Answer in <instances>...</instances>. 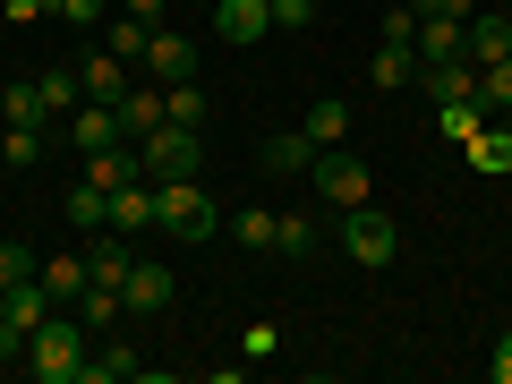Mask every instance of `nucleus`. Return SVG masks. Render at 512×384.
<instances>
[{
    "label": "nucleus",
    "mask_w": 512,
    "mask_h": 384,
    "mask_svg": "<svg viewBox=\"0 0 512 384\" xmlns=\"http://www.w3.org/2000/svg\"><path fill=\"white\" fill-rule=\"evenodd\" d=\"M137 163H146V180H197V128H154V137H137Z\"/></svg>",
    "instance_id": "nucleus-5"
},
{
    "label": "nucleus",
    "mask_w": 512,
    "mask_h": 384,
    "mask_svg": "<svg viewBox=\"0 0 512 384\" xmlns=\"http://www.w3.org/2000/svg\"><path fill=\"white\" fill-rule=\"evenodd\" d=\"M171 291H180V282H171V265H146V256H137V265H128V308H137V316H163L171 308Z\"/></svg>",
    "instance_id": "nucleus-13"
},
{
    "label": "nucleus",
    "mask_w": 512,
    "mask_h": 384,
    "mask_svg": "<svg viewBox=\"0 0 512 384\" xmlns=\"http://www.w3.org/2000/svg\"><path fill=\"white\" fill-rule=\"evenodd\" d=\"M120 308H128V299H120V291H103V282H86V291L69 299V316H77L86 333H111V325H120Z\"/></svg>",
    "instance_id": "nucleus-19"
},
{
    "label": "nucleus",
    "mask_w": 512,
    "mask_h": 384,
    "mask_svg": "<svg viewBox=\"0 0 512 384\" xmlns=\"http://www.w3.org/2000/svg\"><path fill=\"white\" fill-rule=\"evenodd\" d=\"M77 86H86V103H111V111H120V94L137 86V77H128V60H111V52H94L86 69H77Z\"/></svg>",
    "instance_id": "nucleus-15"
},
{
    "label": "nucleus",
    "mask_w": 512,
    "mask_h": 384,
    "mask_svg": "<svg viewBox=\"0 0 512 384\" xmlns=\"http://www.w3.org/2000/svg\"><path fill=\"white\" fill-rule=\"evenodd\" d=\"M274 26H316V0H274Z\"/></svg>",
    "instance_id": "nucleus-36"
},
{
    "label": "nucleus",
    "mask_w": 512,
    "mask_h": 384,
    "mask_svg": "<svg viewBox=\"0 0 512 384\" xmlns=\"http://www.w3.org/2000/svg\"><path fill=\"white\" fill-rule=\"evenodd\" d=\"M274 256H316V222H308V214H282V231H274Z\"/></svg>",
    "instance_id": "nucleus-32"
},
{
    "label": "nucleus",
    "mask_w": 512,
    "mask_h": 384,
    "mask_svg": "<svg viewBox=\"0 0 512 384\" xmlns=\"http://www.w3.org/2000/svg\"><path fill=\"white\" fill-rule=\"evenodd\" d=\"M86 180L103 188V197H111V188H128V180H146V163H137V137H120V146H94V154H86Z\"/></svg>",
    "instance_id": "nucleus-10"
},
{
    "label": "nucleus",
    "mask_w": 512,
    "mask_h": 384,
    "mask_svg": "<svg viewBox=\"0 0 512 384\" xmlns=\"http://www.w3.org/2000/svg\"><path fill=\"white\" fill-rule=\"evenodd\" d=\"M163 120H171V111H163V86H128V94H120V128H128V137H154Z\"/></svg>",
    "instance_id": "nucleus-18"
},
{
    "label": "nucleus",
    "mask_w": 512,
    "mask_h": 384,
    "mask_svg": "<svg viewBox=\"0 0 512 384\" xmlns=\"http://www.w3.org/2000/svg\"><path fill=\"white\" fill-rule=\"evenodd\" d=\"M111 9H128V18H163V0H111Z\"/></svg>",
    "instance_id": "nucleus-40"
},
{
    "label": "nucleus",
    "mask_w": 512,
    "mask_h": 384,
    "mask_svg": "<svg viewBox=\"0 0 512 384\" xmlns=\"http://www.w3.org/2000/svg\"><path fill=\"white\" fill-rule=\"evenodd\" d=\"M163 111H171V128H205V111H214V103H205V86L188 77V86H163Z\"/></svg>",
    "instance_id": "nucleus-28"
},
{
    "label": "nucleus",
    "mask_w": 512,
    "mask_h": 384,
    "mask_svg": "<svg viewBox=\"0 0 512 384\" xmlns=\"http://www.w3.org/2000/svg\"><path fill=\"white\" fill-rule=\"evenodd\" d=\"M43 9H52V0H9V18H18V26H35Z\"/></svg>",
    "instance_id": "nucleus-39"
},
{
    "label": "nucleus",
    "mask_w": 512,
    "mask_h": 384,
    "mask_svg": "<svg viewBox=\"0 0 512 384\" xmlns=\"http://www.w3.org/2000/svg\"><path fill=\"white\" fill-rule=\"evenodd\" d=\"M342 248H350V265L384 274V265L402 256V231H393V214H376V205H350L342 214Z\"/></svg>",
    "instance_id": "nucleus-4"
},
{
    "label": "nucleus",
    "mask_w": 512,
    "mask_h": 384,
    "mask_svg": "<svg viewBox=\"0 0 512 384\" xmlns=\"http://www.w3.org/2000/svg\"><path fill=\"white\" fill-rule=\"evenodd\" d=\"M308 180H316V197L333 205V214H350V205H376V171L359 163V154H342V146H325L308 163Z\"/></svg>",
    "instance_id": "nucleus-3"
},
{
    "label": "nucleus",
    "mask_w": 512,
    "mask_h": 384,
    "mask_svg": "<svg viewBox=\"0 0 512 384\" xmlns=\"http://www.w3.org/2000/svg\"><path fill=\"white\" fill-rule=\"evenodd\" d=\"M0 120H9V128H52L60 103H52V86H43V77H26V86L0 94Z\"/></svg>",
    "instance_id": "nucleus-9"
},
{
    "label": "nucleus",
    "mask_w": 512,
    "mask_h": 384,
    "mask_svg": "<svg viewBox=\"0 0 512 384\" xmlns=\"http://www.w3.org/2000/svg\"><path fill=\"white\" fill-rule=\"evenodd\" d=\"M111 231H163V222H154V180H128V188H111Z\"/></svg>",
    "instance_id": "nucleus-14"
},
{
    "label": "nucleus",
    "mask_w": 512,
    "mask_h": 384,
    "mask_svg": "<svg viewBox=\"0 0 512 384\" xmlns=\"http://www.w3.org/2000/svg\"><path fill=\"white\" fill-rule=\"evenodd\" d=\"M367 86H419V52H410V43H384V52L367 60Z\"/></svg>",
    "instance_id": "nucleus-25"
},
{
    "label": "nucleus",
    "mask_w": 512,
    "mask_h": 384,
    "mask_svg": "<svg viewBox=\"0 0 512 384\" xmlns=\"http://www.w3.org/2000/svg\"><path fill=\"white\" fill-rule=\"evenodd\" d=\"M60 214H69V222H86V231H111V197H103L94 180H77L69 197H60Z\"/></svg>",
    "instance_id": "nucleus-27"
},
{
    "label": "nucleus",
    "mask_w": 512,
    "mask_h": 384,
    "mask_svg": "<svg viewBox=\"0 0 512 384\" xmlns=\"http://www.w3.org/2000/svg\"><path fill=\"white\" fill-rule=\"evenodd\" d=\"M128 231H94V248H86V282H103V291H128Z\"/></svg>",
    "instance_id": "nucleus-11"
},
{
    "label": "nucleus",
    "mask_w": 512,
    "mask_h": 384,
    "mask_svg": "<svg viewBox=\"0 0 512 384\" xmlns=\"http://www.w3.org/2000/svg\"><path fill=\"white\" fill-rule=\"evenodd\" d=\"M461 154H470V163L487 171V180H504V171H512V120H504V128H478V137H470Z\"/></svg>",
    "instance_id": "nucleus-23"
},
{
    "label": "nucleus",
    "mask_w": 512,
    "mask_h": 384,
    "mask_svg": "<svg viewBox=\"0 0 512 384\" xmlns=\"http://www.w3.org/2000/svg\"><path fill=\"white\" fill-rule=\"evenodd\" d=\"M214 35L239 43V52L265 43V35H274V0H214Z\"/></svg>",
    "instance_id": "nucleus-7"
},
{
    "label": "nucleus",
    "mask_w": 512,
    "mask_h": 384,
    "mask_svg": "<svg viewBox=\"0 0 512 384\" xmlns=\"http://www.w3.org/2000/svg\"><path fill=\"white\" fill-rule=\"evenodd\" d=\"M137 69H146L154 86H188V77H197V43L171 35V26H154V43H146V60H137Z\"/></svg>",
    "instance_id": "nucleus-6"
},
{
    "label": "nucleus",
    "mask_w": 512,
    "mask_h": 384,
    "mask_svg": "<svg viewBox=\"0 0 512 384\" xmlns=\"http://www.w3.org/2000/svg\"><path fill=\"white\" fill-rule=\"evenodd\" d=\"M419 86L436 94V103H453V94H478V69H470V60H427Z\"/></svg>",
    "instance_id": "nucleus-24"
},
{
    "label": "nucleus",
    "mask_w": 512,
    "mask_h": 384,
    "mask_svg": "<svg viewBox=\"0 0 512 384\" xmlns=\"http://www.w3.org/2000/svg\"><path fill=\"white\" fill-rule=\"evenodd\" d=\"M265 171H282V180H291V171H308L316 163V146H308V128H282V137H265Z\"/></svg>",
    "instance_id": "nucleus-20"
},
{
    "label": "nucleus",
    "mask_w": 512,
    "mask_h": 384,
    "mask_svg": "<svg viewBox=\"0 0 512 384\" xmlns=\"http://www.w3.org/2000/svg\"><path fill=\"white\" fill-rule=\"evenodd\" d=\"M419 18H470V0H410Z\"/></svg>",
    "instance_id": "nucleus-38"
},
{
    "label": "nucleus",
    "mask_w": 512,
    "mask_h": 384,
    "mask_svg": "<svg viewBox=\"0 0 512 384\" xmlns=\"http://www.w3.org/2000/svg\"><path fill=\"white\" fill-rule=\"evenodd\" d=\"M146 43H154V18H128V9H120V18H111V35H103V52L137 69V60H146Z\"/></svg>",
    "instance_id": "nucleus-22"
},
{
    "label": "nucleus",
    "mask_w": 512,
    "mask_h": 384,
    "mask_svg": "<svg viewBox=\"0 0 512 384\" xmlns=\"http://www.w3.org/2000/svg\"><path fill=\"white\" fill-rule=\"evenodd\" d=\"M299 128H308V146H316V154H325V146H350V103L316 94V103H308V120H299Z\"/></svg>",
    "instance_id": "nucleus-16"
},
{
    "label": "nucleus",
    "mask_w": 512,
    "mask_h": 384,
    "mask_svg": "<svg viewBox=\"0 0 512 384\" xmlns=\"http://www.w3.org/2000/svg\"><path fill=\"white\" fill-rule=\"evenodd\" d=\"M222 231H231V239H239L248 256H265V248H274V231H282V214H265V205H248V214H222Z\"/></svg>",
    "instance_id": "nucleus-21"
},
{
    "label": "nucleus",
    "mask_w": 512,
    "mask_h": 384,
    "mask_svg": "<svg viewBox=\"0 0 512 384\" xmlns=\"http://www.w3.org/2000/svg\"><path fill=\"white\" fill-rule=\"evenodd\" d=\"M43 291H52V308H69V299L86 291V256H52V265H43Z\"/></svg>",
    "instance_id": "nucleus-29"
},
{
    "label": "nucleus",
    "mask_w": 512,
    "mask_h": 384,
    "mask_svg": "<svg viewBox=\"0 0 512 384\" xmlns=\"http://www.w3.org/2000/svg\"><path fill=\"white\" fill-rule=\"evenodd\" d=\"M461 26H470V18H419V35H410L419 69H427V60H461Z\"/></svg>",
    "instance_id": "nucleus-17"
},
{
    "label": "nucleus",
    "mask_w": 512,
    "mask_h": 384,
    "mask_svg": "<svg viewBox=\"0 0 512 384\" xmlns=\"http://www.w3.org/2000/svg\"><path fill=\"white\" fill-rule=\"evenodd\" d=\"M504 52H512V9L504 18H470L461 26V60H470V69H495Z\"/></svg>",
    "instance_id": "nucleus-12"
},
{
    "label": "nucleus",
    "mask_w": 512,
    "mask_h": 384,
    "mask_svg": "<svg viewBox=\"0 0 512 384\" xmlns=\"http://www.w3.org/2000/svg\"><path fill=\"white\" fill-rule=\"evenodd\" d=\"M120 376H146V359H137V350H103V359H86V376H77V384H120Z\"/></svg>",
    "instance_id": "nucleus-30"
},
{
    "label": "nucleus",
    "mask_w": 512,
    "mask_h": 384,
    "mask_svg": "<svg viewBox=\"0 0 512 384\" xmlns=\"http://www.w3.org/2000/svg\"><path fill=\"white\" fill-rule=\"evenodd\" d=\"M43 154V128H0V163H35Z\"/></svg>",
    "instance_id": "nucleus-34"
},
{
    "label": "nucleus",
    "mask_w": 512,
    "mask_h": 384,
    "mask_svg": "<svg viewBox=\"0 0 512 384\" xmlns=\"http://www.w3.org/2000/svg\"><path fill=\"white\" fill-rule=\"evenodd\" d=\"M43 265H35V248L26 239H0V282H35Z\"/></svg>",
    "instance_id": "nucleus-33"
},
{
    "label": "nucleus",
    "mask_w": 512,
    "mask_h": 384,
    "mask_svg": "<svg viewBox=\"0 0 512 384\" xmlns=\"http://www.w3.org/2000/svg\"><path fill=\"white\" fill-rule=\"evenodd\" d=\"M52 18H69V26H94V18H111V0H52Z\"/></svg>",
    "instance_id": "nucleus-35"
},
{
    "label": "nucleus",
    "mask_w": 512,
    "mask_h": 384,
    "mask_svg": "<svg viewBox=\"0 0 512 384\" xmlns=\"http://www.w3.org/2000/svg\"><path fill=\"white\" fill-rule=\"evenodd\" d=\"M154 222H163L171 239H188V248H197V239L222 231V205L205 197L197 180H154Z\"/></svg>",
    "instance_id": "nucleus-2"
},
{
    "label": "nucleus",
    "mask_w": 512,
    "mask_h": 384,
    "mask_svg": "<svg viewBox=\"0 0 512 384\" xmlns=\"http://www.w3.org/2000/svg\"><path fill=\"white\" fill-rule=\"evenodd\" d=\"M478 103H487L495 120H512V52L495 60V69H478Z\"/></svg>",
    "instance_id": "nucleus-31"
},
{
    "label": "nucleus",
    "mask_w": 512,
    "mask_h": 384,
    "mask_svg": "<svg viewBox=\"0 0 512 384\" xmlns=\"http://www.w3.org/2000/svg\"><path fill=\"white\" fill-rule=\"evenodd\" d=\"M26 376H35V384H77V376H86V325H77V316H43V325L35 333H26Z\"/></svg>",
    "instance_id": "nucleus-1"
},
{
    "label": "nucleus",
    "mask_w": 512,
    "mask_h": 384,
    "mask_svg": "<svg viewBox=\"0 0 512 384\" xmlns=\"http://www.w3.org/2000/svg\"><path fill=\"white\" fill-rule=\"evenodd\" d=\"M436 120H444V137H453V146H470L478 128H487V103H478V94H453V103H436Z\"/></svg>",
    "instance_id": "nucleus-26"
},
{
    "label": "nucleus",
    "mask_w": 512,
    "mask_h": 384,
    "mask_svg": "<svg viewBox=\"0 0 512 384\" xmlns=\"http://www.w3.org/2000/svg\"><path fill=\"white\" fill-rule=\"evenodd\" d=\"M487 376H495V384H512V333H495V350H487Z\"/></svg>",
    "instance_id": "nucleus-37"
},
{
    "label": "nucleus",
    "mask_w": 512,
    "mask_h": 384,
    "mask_svg": "<svg viewBox=\"0 0 512 384\" xmlns=\"http://www.w3.org/2000/svg\"><path fill=\"white\" fill-rule=\"evenodd\" d=\"M60 128H69V146H77V154H94V146H120V137H128V128H120V111H111V103H77V111H69Z\"/></svg>",
    "instance_id": "nucleus-8"
}]
</instances>
